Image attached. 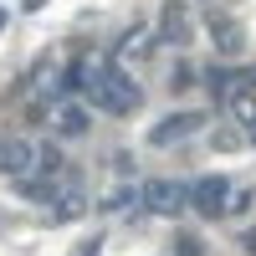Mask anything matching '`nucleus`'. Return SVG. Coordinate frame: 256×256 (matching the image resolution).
Returning a JSON list of instances; mask_svg holds the SVG:
<instances>
[{"label":"nucleus","instance_id":"f03ea898","mask_svg":"<svg viewBox=\"0 0 256 256\" xmlns=\"http://www.w3.org/2000/svg\"><path fill=\"white\" fill-rule=\"evenodd\" d=\"M230 200H236V190H230L226 174H205V180L190 184V205H195V216H205V220H220L230 210Z\"/></svg>","mask_w":256,"mask_h":256},{"label":"nucleus","instance_id":"f257e3e1","mask_svg":"<svg viewBox=\"0 0 256 256\" xmlns=\"http://www.w3.org/2000/svg\"><path fill=\"white\" fill-rule=\"evenodd\" d=\"M88 92H92V102H98V108H108V113H118V118H123V113H134L138 102H144V92L123 77V67H118V62L98 72V82H92Z\"/></svg>","mask_w":256,"mask_h":256},{"label":"nucleus","instance_id":"1a4fd4ad","mask_svg":"<svg viewBox=\"0 0 256 256\" xmlns=\"http://www.w3.org/2000/svg\"><path fill=\"white\" fill-rule=\"evenodd\" d=\"M230 118H236L241 128H256V98L251 92H236V98H230Z\"/></svg>","mask_w":256,"mask_h":256},{"label":"nucleus","instance_id":"9b49d317","mask_svg":"<svg viewBox=\"0 0 256 256\" xmlns=\"http://www.w3.org/2000/svg\"><path fill=\"white\" fill-rule=\"evenodd\" d=\"M180 256H200V246L190 241V236H180Z\"/></svg>","mask_w":256,"mask_h":256},{"label":"nucleus","instance_id":"7ed1b4c3","mask_svg":"<svg viewBox=\"0 0 256 256\" xmlns=\"http://www.w3.org/2000/svg\"><path fill=\"white\" fill-rule=\"evenodd\" d=\"M144 210L148 216H164V220H174L190 210V184L180 180H154V184H144Z\"/></svg>","mask_w":256,"mask_h":256},{"label":"nucleus","instance_id":"0eeeda50","mask_svg":"<svg viewBox=\"0 0 256 256\" xmlns=\"http://www.w3.org/2000/svg\"><path fill=\"white\" fill-rule=\"evenodd\" d=\"M82 205H88V195H82L77 184H72V190H56V200H52V220H77Z\"/></svg>","mask_w":256,"mask_h":256},{"label":"nucleus","instance_id":"39448f33","mask_svg":"<svg viewBox=\"0 0 256 256\" xmlns=\"http://www.w3.org/2000/svg\"><path fill=\"white\" fill-rule=\"evenodd\" d=\"M200 128H205V118H200V113H174V118L154 123V134H148V138H154L159 148H169V144H180L184 134H200Z\"/></svg>","mask_w":256,"mask_h":256},{"label":"nucleus","instance_id":"9d476101","mask_svg":"<svg viewBox=\"0 0 256 256\" xmlns=\"http://www.w3.org/2000/svg\"><path fill=\"white\" fill-rule=\"evenodd\" d=\"M184 31H190V26H184V6L169 0V6H164V36H169V41H184Z\"/></svg>","mask_w":256,"mask_h":256},{"label":"nucleus","instance_id":"423d86ee","mask_svg":"<svg viewBox=\"0 0 256 256\" xmlns=\"http://www.w3.org/2000/svg\"><path fill=\"white\" fill-rule=\"evenodd\" d=\"M205 26H210V36H216V46H220L226 56H236V52H241V31L230 26V16L210 10V16H205Z\"/></svg>","mask_w":256,"mask_h":256},{"label":"nucleus","instance_id":"6e6552de","mask_svg":"<svg viewBox=\"0 0 256 256\" xmlns=\"http://www.w3.org/2000/svg\"><path fill=\"white\" fill-rule=\"evenodd\" d=\"M154 36H159V31H148V26H134V31L123 36V46H118V62H134V56H144V46H148Z\"/></svg>","mask_w":256,"mask_h":256},{"label":"nucleus","instance_id":"20e7f679","mask_svg":"<svg viewBox=\"0 0 256 256\" xmlns=\"http://www.w3.org/2000/svg\"><path fill=\"white\" fill-rule=\"evenodd\" d=\"M46 123H52L56 138H82V134H88V108H77L72 98H62V102H52Z\"/></svg>","mask_w":256,"mask_h":256},{"label":"nucleus","instance_id":"f8f14e48","mask_svg":"<svg viewBox=\"0 0 256 256\" xmlns=\"http://www.w3.org/2000/svg\"><path fill=\"white\" fill-rule=\"evenodd\" d=\"M251 134H256V128H251Z\"/></svg>","mask_w":256,"mask_h":256}]
</instances>
